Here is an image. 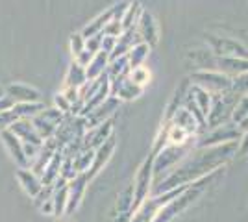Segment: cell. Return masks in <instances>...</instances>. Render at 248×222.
I'll use <instances>...</instances> for the list:
<instances>
[{
	"label": "cell",
	"mask_w": 248,
	"mask_h": 222,
	"mask_svg": "<svg viewBox=\"0 0 248 222\" xmlns=\"http://www.w3.org/2000/svg\"><path fill=\"white\" fill-rule=\"evenodd\" d=\"M237 150L239 141H230V143H222V145H215V147L195 148V152L191 156L187 154L189 158L184 159L180 167L169 170L161 180L155 181L150 194H159V192L174 189L178 185L193 183V181L207 176L213 170L222 169L224 163H228L233 156H237Z\"/></svg>",
	"instance_id": "6da1fadb"
},
{
	"label": "cell",
	"mask_w": 248,
	"mask_h": 222,
	"mask_svg": "<svg viewBox=\"0 0 248 222\" xmlns=\"http://www.w3.org/2000/svg\"><path fill=\"white\" fill-rule=\"evenodd\" d=\"M220 170H222V169L213 170V172H209V174H207V176H204V178H200V180L189 183V187H187L182 194H178L176 198H172V200L169 202L167 206H163V207L157 211V215H155V219L152 222H170V221H174L178 215H182V213L186 211L189 206H193V204L200 198V194L207 189V185L213 181V178L217 176Z\"/></svg>",
	"instance_id": "7a4b0ae2"
},
{
	"label": "cell",
	"mask_w": 248,
	"mask_h": 222,
	"mask_svg": "<svg viewBox=\"0 0 248 222\" xmlns=\"http://www.w3.org/2000/svg\"><path fill=\"white\" fill-rule=\"evenodd\" d=\"M102 33L104 35H111V37H119L123 33V22L119 21V19H111V21L104 26Z\"/></svg>",
	"instance_id": "74e56055"
},
{
	"label": "cell",
	"mask_w": 248,
	"mask_h": 222,
	"mask_svg": "<svg viewBox=\"0 0 248 222\" xmlns=\"http://www.w3.org/2000/svg\"><path fill=\"white\" fill-rule=\"evenodd\" d=\"M189 95L193 96V100L197 102V106L200 107V111L206 115L207 118V113H209V107H211V95L207 93L206 89H202V87H198V85H189Z\"/></svg>",
	"instance_id": "f546056e"
},
{
	"label": "cell",
	"mask_w": 248,
	"mask_h": 222,
	"mask_svg": "<svg viewBox=\"0 0 248 222\" xmlns=\"http://www.w3.org/2000/svg\"><path fill=\"white\" fill-rule=\"evenodd\" d=\"M248 117V95H241L235 104V109H233V115H232V120L233 122H241L243 118Z\"/></svg>",
	"instance_id": "836d02e7"
},
{
	"label": "cell",
	"mask_w": 248,
	"mask_h": 222,
	"mask_svg": "<svg viewBox=\"0 0 248 222\" xmlns=\"http://www.w3.org/2000/svg\"><path fill=\"white\" fill-rule=\"evenodd\" d=\"M87 183H89V178H87L85 172L76 174L73 180H69V183H67V209H65V215H73L80 207Z\"/></svg>",
	"instance_id": "9c48e42d"
},
{
	"label": "cell",
	"mask_w": 248,
	"mask_h": 222,
	"mask_svg": "<svg viewBox=\"0 0 248 222\" xmlns=\"http://www.w3.org/2000/svg\"><path fill=\"white\" fill-rule=\"evenodd\" d=\"M139 41H141V37H139V33H137L135 28L123 30V33H121V35L117 37V41H115V48H113V52L109 54V59L126 56V54L132 50V46L137 44Z\"/></svg>",
	"instance_id": "ac0fdd59"
},
{
	"label": "cell",
	"mask_w": 248,
	"mask_h": 222,
	"mask_svg": "<svg viewBox=\"0 0 248 222\" xmlns=\"http://www.w3.org/2000/svg\"><path fill=\"white\" fill-rule=\"evenodd\" d=\"M100 44H102V33H98V35H93V37H87V39H85V48L93 54H96L98 50H100Z\"/></svg>",
	"instance_id": "ab89813d"
},
{
	"label": "cell",
	"mask_w": 248,
	"mask_h": 222,
	"mask_svg": "<svg viewBox=\"0 0 248 222\" xmlns=\"http://www.w3.org/2000/svg\"><path fill=\"white\" fill-rule=\"evenodd\" d=\"M150 44L145 41H139L137 44L132 46V50L126 54V58H128V63H130V71L134 69V67H139V65H145L146 58H148V54H150Z\"/></svg>",
	"instance_id": "484cf974"
},
{
	"label": "cell",
	"mask_w": 248,
	"mask_h": 222,
	"mask_svg": "<svg viewBox=\"0 0 248 222\" xmlns=\"http://www.w3.org/2000/svg\"><path fill=\"white\" fill-rule=\"evenodd\" d=\"M191 84L198 85L202 89H206L209 95H218V93H226L232 91V78L222 74L215 69H206V71H195L189 76Z\"/></svg>",
	"instance_id": "5b68a950"
},
{
	"label": "cell",
	"mask_w": 248,
	"mask_h": 222,
	"mask_svg": "<svg viewBox=\"0 0 248 222\" xmlns=\"http://www.w3.org/2000/svg\"><path fill=\"white\" fill-rule=\"evenodd\" d=\"M113 126H115L113 118H108V120H104L102 124L89 128L85 132V135H83V148L100 147L109 135H113Z\"/></svg>",
	"instance_id": "5bb4252c"
},
{
	"label": "cell",
	"mask_w": 248,
	"mask_h": 222,
	"mask_svg": "<svg viewBox=\"0 0 248 222\" xmlns=\"http://www.w3.org/2000/svg\"><path fill=\"white\" fill-rule=\"evenodd\" d=\"M187 58L193 61L195 67H198V71L215 69V63H217V56L211 50H193L187 54Z\"/></svg>",
	"instance_id": "d4e9b609"
},
{
	"label": "cell",
	"mask_w": 248,
	"mask_h": 222,
	"mask_svg": "<svg viewBox=\"0 0 248 222\" xmlns=\"http://www.w3.org/2000/svg\"><path fill=\"white\" fill-rule=\"evenodd\" d=\"M17 180H19L21 187L24 189V192H26L28 196H31V198H33V196L43 189L41 178H39V176H37L30 167H28V169L17 170Z\"/></svg>",
	"instance_id": "d6986e66"
},
{
	"label": "cell",
	"mask_w": 248,
	"mask_h": 222,
	"mask_svg": "<svg viewBox=\"0 0 248 222\" xmlns=\"http://www.w3.org/2000/svg\"><path fill=\"white\" fill-rule=\"evenodd\" d=\"M11 109L17 113L19 118H33L45 109V104L41 100L39 102H19V104H13Z\"/></svg>",
	"instance_id": "83f0119b"
},
{
	"label": "cell",
	"mask_w": 248,
	"mask_h": 222,
	"mask_svg": "<svg viewBox=\"0 0 248 222\" xmlns=\"http://www.w3.org/2000/svg\"><path fill=\"white\" fill-rule=\"evenodd\" d=\"M87 82V74H85V67L78 65L73 59V63L69 65V71L65 76V87H82Z\"/></svg>",
	"instance_id": "4316f807"
},
{
	"label": "cell",
	"mask_w": 248,
	"mask_h": 222,
	"mask_svg": "<svg viewBox=\"0 0 248 222\" xmlns=\"http://www.w3.org/2000/svg\"><path fill=\"white\" fill-rule=\"evenodd\" d=\"M113 17H115V6L113 8H108V10L104 11V13H100L98 17H94L93 21L89 22L80 33H82L85 39H87V37H93V35H98V33H102L104 26L111 21Z\"/></svg>",
	"instance_id": "44dd1931"
},
{
	"label": "cell",
	"mask_w": 248,
	"mask_h": 222,
	"mask_svg": "<svg viewBox=\"0 0 248 222\" xmlns=\"http://www.w3.org/2000/svg\"><path fill=\"white\" fill-rule=\"evenodd\" d=\"M54 104H56V107H58L60 111H63L65 115H67V113H71V107H73V104L67 100V96L63 95V93H58V95L54 96Z\"/></svg>",
	"instance_id": "f35d334b"
},
{
	"label": "cell",
	"mask_w": 248,
	"mask_h": 222,
	"mask_svg": "<svg viewBox=\"0 0 248 222\" xmlns=\"http://www.w3.org/2000/svg\"><path fill=\"white\" fill-rule=\"evenodd\" d=\"M119 106H121V100H119L117 96H111V95L108 96L100 106H96L93 111H89L87 115L83 117L85 122H87V130L93 126H98V124H102L104 120H108V118H111L115 111L119 109Z\"/></svg>",
	"instance_id": "30bf717a"
},
{
	"label": "cell",
	"mask_w": 248,
	"mask_h": 222,
	"mask_svg": "<svg viewBox=\"0 0 248 222\" xmlns=\"http://www.w3.org/2000/svg\"><path fill=\"white\" fill-rule=\"evenodd\" d=\"M215 69L226 74L230 78H235L241 74L248 73V58H239V56H224V58H217Z\"/></svg>",
	"instance_id": "2e32d148"
},
{
	"label": "cell",
	"mask_w": 248,
	"mask_h": 222,
	"mask_svg": "<svg viewBox=\"0 0 248 222\" xmlns=\"http://www.w3.org/2000/svg\"><path fill=\"white\" fill-rule=\"evenodd\" d=\"M232 91L237 95H248V73L232 78Z\"/></svg>",
	"instance_id": "e575fe53"
},
{
	"label": "cell",
	"mask_w": 248,
	"mask_h": 222,
	"mask_svg": "<svg viewBox=\"0 0 248 222\" xmlns=\"http://www.w3.org/2000/svg\"><path fill=\"white\" fill-rule=\"evenodd\" d=\"M132 183H134V209H135L152 192V185H154V156L152 154L143 161V165H141V169L137 170L135 180Z\"/></svg>",
	"instance_id": "52a82bcc"
},
{
	"label": "cell",
	"mask_w": 248,
	"mask_h": 222,
	"mask_svg": "<svg viewBox=\"0 0 248 222\" xmlns=\"http://www.w3.org/2000/svg\"><path fill=\"white\" fill-rule=\"evenodd\" d=\"M109 65V54L104 52V50H98V52L93 56V59L89 61V65L85 67V74H87V80H96L100 78L106 69Z\"/></svg>",
	"instance_id": "ffe728a7"
},
{
	"label": "cell",
	"mask_w": 248,
	"mask_h": 222,
	"mask_svg": "<svg viewBox=\"0 0 248 222\" xmlns=\"http://www.w3.org/2000/svg\"><path fill=\"white\" fill-rule=\"evenodd\" d=\"M195 141H197V137L189 143H184V145H165L157 154H152L154 156V183L161 180L170 169H174L178 161L186 158L195 148Z\"/></svg>",
	"instance_id": "3957f363"
},
{
	"label": "cell",
	"mask_w": 248,
	"mask_h": 222,
	"mask_svg": "<svg viewBox=\"0 0 248 222\" xmlns=\"http://www.w3.org/2000/svg\"><path fill=\"white\" fill-rule=\"evenodd\" d=\"M128 78H130L134 84L145 87V85L150 82V71H148V67H145V65H139V67H134V69L130 71Z\"/></svg>",
	"instance_id": "d6a6232c"
},
{
	"label": "cell",
	"mask_w": 248,
	"mask_h": 222,
	"mask_svg": "<svg viewBox=\"0 0 248 222\" xmlns=\"http://www.w3.org/2000/svg\"><path fill=\"white\" fill-rule=\"evenodd\" d=\"M93 56H94L93 52H89V50L85 48V50H82V52L78 54L76 58H73V59H74V61H76L78 65H82V67H87V65H89V61L93 59Z\"/></svg>",
	"instance_id": "b9f144b4"
},
{
	"label": "cell",
	"mask_w": 248,
	"mask_h": 222,
	"mask_svg": "<svg viewBox=\"0 0 248 222\" xmlns=\"http://www.w3.org/2000/svg\"><path fill=\"white\" fill-rule=\"evenodd\" d=\"M2 93H4V91H2V87H0V96H2Z\"/></svg>",
	"instance_id": "f6af8a7d"
},
{
	"label": "cell",
	"mask_w": 248,
	"mask_h": 222,
	"mask_svg": "<svg viewBox=\"0 0 248 222\" xmlns=\"http://www.w3.org/2000/svg\"><path fill=\"white\" fill-rule=\"evenodd\" d=\"M115 147H117V137H115V133H113V135H109V137L106 139L100 147L94 148L93 165H91V169L85 172L87 178H89V181L93 180L94 176L104 169V165L109 161V158L113 156V152H115Z\"/></svg>",
	"instance_id": "8fae6325"
},
{
	"label": "cell",
	"mask_w": 248,
	"mask_h": 222,
	"mask_svg": "<svg viewBox=\"0 0 248 222\" xmlns=\"http://www.w3.org/2000/svg\"><path fill=\"white\" fill-rule=\"evenodd\" d=\"M6 95L13 100V104H19V102H39L41 100V93L37 89H33V87L24 84L8 85L6 87Z\"/></svg>",
	"instance_id": "e0dca14e"
},
{
	"label": "cell",
	"mask_w": 248,
	"mask_h": 222,
	"mask_svg": "<svg viewBox=\"0 0 248 222\" xmlns=\"http://www.w3.org/2000/svg\"><path fill=\"white\" fill-rule=\"evenodd\" d=\"M10 130L21 139L22 143H30V145H37V147H41L43 143H45L41 139V135L37 133V130L33 126L31 118H17L10 126Z\"/></svg>",
	"instance_id": "9a60e30c"
},
{
	"label": "cell",
	"mask_w": 248,
	"mask_h": 222,
	"mask_svg": "<svg viewBox=\"0 0 248 222\" xmlns=\"http://www.w3.org/2000/svg\"><path fill=\"white\" fill-rule=\"evenodd\" d=\"M207 44L209 50L215 54L217 58L224 56H239V58H248V46L233 37H224V35H213L207 33Z\"/></svg>",
	"instance_id": "ba28073f"
},
{
	"label": "cell",
	"mask_w": 248,
	"mask_h": 222,
	"mask_svg": "<svg viewBox=\"0 0 248 222\" xmlns=\"http://www.w3.org/2000/svg\"><path fill=\"white\" fill-rule=\"evenodd\" d=\"M106 74L109 78V82H115V80H123L130 74V63H128V58L126 56H121V58H115V59H109V65L106 69Z\"/></svg>",
	"instance_id": "cb8c5ba5"
},
{
	"label": "cell",
	"mask_w": 248,
	"mask_h": 222,
	"mask_svg": "<svg viewBox=\"0 0 248 222\" xmlns=\"http://www.w3.org/2000/svg\"><path fill=\"white\" fill-rule=\"evenodd\" d=\"M170 122H174L178 126L186 128L189 133H193V135H197L198 132H204L200 124L197 122V118L189 113V109H186L184 106H180L178 109L174 111V115H172V120Z\"/></svg>",
	"instance_id": "7402d4cb"
},
{
	"label": "cell",
	"mask_w": 248,
	"mask_h": 222,
	"mask_svg": "<svg viewBox=\"0 0 248 222\" xmlns=\"http://www.w3.org/2000/svg\"><path fill=\"white\" fill-rule=\"evenodd\" d=\"M0 137L4 141V145L8 148V152H10V156L13 158V161H15L21 169H28V167H30V161H28L26 154H24V143H22L21 139L17 137L10 128L4 130V132H0Z\"/></svg>",
	"instance_id": "7c38bea8"
},
{
	"label": "cell",
	"mask_w": 248,
	"mask_h": 222,
	"mask_svg": "<svg viewBox=\"0 0 248 222\" xmlns=\"http://www.w3.org/2000/svg\"><path fill=\"white\" fill-rule=\"evenodd\" d=\"M62 159H63V154L62 150H58L56 154H54V158L48 161V165L45 167L41 174V181L43 185H54L56 180L60 178V169H62Z\"/></svg>",
	"instance_id": "603a6c76"
},
{
	"label": "cell",
	"mask_w": 248,
	"mask_h": 222,
	"mask_svg": "<svg viewBox=\"0 0 248 222\" xmlns=\"http://www.w3.org/2000/svg\"><path fill=\"white\" fill-rule=\"evenodd\" d=\"M19 117L17 113L13 111V109H6V111H0V132H4V130H8V128L17 120Z\"/></svg>",
	"instance_id": "8d00e7d4"
},
{
	"label": "cell",
	"mask_w": 248,
	"mask_h": 222,
	"mask_svg": "<svg viewBox=\"0 0 248 222\" xmlns=\"http://www.w3.org/2000/svg\"><path fill=\"white\" fill-rule=\"evenodd\" d=\"M135 30H137V33H139L141 41L148 43L150 46L157 44V41H159V30H157L155 19H154V15L148 13V11L143 10L141 17H139V21H137V24H135Z\"/></svg>",
	"instance_id": "4fadbf2b"
},
{
	"label": "cell",
	"mask_w": 248,
	"mask_h": 222,
	"mask_svg": "<svg viewBox=\"0 0 248 222\" xmlns=\"http://www.w3.org/2000/svg\"><path fill=\"white\" fill-rule=\"evenodd\" d=\"M117 213H132L134 211V183L128 185L117 194V204H115Z\"/></svg>",
	"instance_id": "f1b7e54d"
},
{
	"label": "cell",
	"mask_w": 248,
	"mask_h": 222,
	"mask_svg": "<svg viewBox=\"0 0 248 222\" xmlns=\"http://www.w3.org/2000/svg\"><path fill=\"white\" fill-rule=\"evenodd\" d=\"M93 159H94V148H82L74 156V170L78 174L87 172V170L91 169V165H93Z\"/></svg>",
	"instance_id": "4dcf8cb0"
},
{
	"label": "cell",
	"mask_w": 248,
	"mask_h": 222,
	"mask_svg": "<svg viewBox=\"0 0 248 222\" xmlns=\"http://www.w3.org/2000/svg\"><path fill=\"white\" fill-rule=\"evenodd\" d=\"M141 13H143L141 4H137V2H134V4H128V8H126V11H124L123 19H121V22H123V30L135 28V24H137V21H139Z\"/></svg>",
	"instance_id": "1f68e13d"
},
{
	"label": "cell",
	"mask_w": 248,
	"mask_h": 222,
	"mask_svg": "<svg viewBox=\"0 0 248 222\" xmlns=\"http://www.w3.org/2000/svg\"><path fill=\"white\" fill-rule=\"evenodd\" d=\"M13 107V100L10 96H0V111H6V109H11Z\"/></svg>",
	"instance_id": "ee69618b"
},
{
	"label": "cell",
	"mask_w": 248,
	"mask_h": 222,
	"mask_svg": "<svg viewBox=\"0 0 248 222\" xmlns=\"http://www.w3.org/2000/svg\"><path fill=\"white\" fill-rule=\"evenodd\" d=\"M241 137H243L241 126L237 122L230 120V122H224V124H220L217 128H209V132L198 139V143L195 147H215V145H222V143H230V141H241Z\"/></svg>",
	"instance_id": "8992f818"
},
{
	"label": "cell",
	"mask_w": 248,
	"mask_h": 222,
	"mask_svg": "<svg viewBox=\"0 0 248 222\" xmlns=\"http://www.w3.org/2000/svg\"><path fill=\"white\" fill-rule=\"evenodd\" d=\"M115 41H117V37H111V35H104L102 33V44H100V50L104 52L111 54L115 48Z\"/></svg>",
	"instance_id": "60d3db41"
},
{
	"label": "cell",
	"mask_w": 248,
	"mask_h": 222,
	"mask_svg": "<svg viewBox=\"0 0 248 222\" xmlns=\"http://www.w3.org/2000/svg\"><path fill=\"white\" fill-rule=\"evenodd\" d=\"M237 93L233 91H226V93H218V95H211V107H209V113L206 118V126L209 128H217L224 122L232 120L233 115V109L239 100Z\"/></svg>",
	"instance_id": "277c9868"
},
{
	"label": "cell",
	"mask_w": 248,
	"mask_h": 222,
	"mask_svg": "<svg viewBox=\"0 0 248 222\" xmlns=\"http://www.w3.org/2000/svg\"><path fill=\"white\" fill-rule=\"evenodd\" d=\"M69 44H71V54H73V58H76L82 50H85V37H83L82 33H73Z\"/></svg>",
	"instance_id": "d590c367"
},
{
	"label": "cell",
	"mask_w": 248,
	"mask_h": 222,
	"mask_svg": "<svg viewBox=\"0 0 248 222\" xmlns=\"http://www.w3.org/2000/svg\"><path fill=\"white\" fill-rule=\"evenodd\" d=\"M248 154V130L243 132V137L239 141V150H237V156H247Z\"/></svg>",
	"instance_id": "7bdbcfd3"
}]
</instances>
